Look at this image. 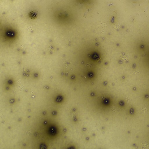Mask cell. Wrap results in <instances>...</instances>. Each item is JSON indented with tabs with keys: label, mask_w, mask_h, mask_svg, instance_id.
Returning a JSON list of instances; mask_svg holds the SVG:
<instances>
[{
	"label": "cell",
	"mask_w": 149,
	"mask_h": 149,
	"mask_svg": "<svg viewBox=\"0 0 149 149\" xmlns=\"http://www.w3.org/2000/svg\"><path fill=\"white\" fill-rule=\"evenodd\" d=\"M1 38L3 42L11 44L15 41L18 36L17 30L13 27L6 25L2 27L1 31Z\"/></svg>",
	"instance_id": "6da1fadb"
},
{
	"label": "cell",
	"mask_w": 149,
	"mask_h": 149,
	"mask_svg": "<svg viewBox=\"0 0 149 149\" xmlns=\"http://www.w3.org/2000/svg\"><path fill=\"white\" fill-rule=\"evenodd\" d=\"M147 108L146 107H144L142 109V112L145 113L147 111Z\"/></svg>",
	"instance_id": "7a4b0ae2"
}]
</instances>
